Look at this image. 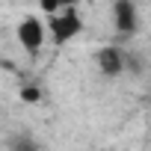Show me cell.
<instances>
[{
	"label": "cell",
	"mask_w": 151,
	"mask_h": 151,
	"mask_svg": "<svg viewBox=\"0 0 151 151\" xmlns=\"http://www.w3.org/2000/svg\"><path fill=\"white\" fill-rule=\"evenodd\" d=\"M83 30V21H80V15L74 12V9H62V12H56V15H50V36H53V42H68V39H74Z\"/></svg>",
	"instance_id": "obj_1"
},
{
	"label": "cell",
	"mask_w": 151,
	"mask_h": 151,
	"mask_svg": "<svg viewBox=\"0 0 151 151\" xmlns=\"http://www.w3.org/2000/svg\"><path fill=\"white\" fill-rule=\"evenodd\" d=\"M18 42H21L24 50L36 53V50L45 45V24H42L39 18H24V21L18 24Z\"/></svg>",
	"instance_id": "obj_2"
},
{
	"label": "cell",
	"mask_w": 151,
	"mask_h": 151,
	"mask_svg": "<svg viewBox=\"0 0 151 151\" xmlns=\"http://www.w3.org/2000/svg\"><path fill=\"white\" fill-rule=\"evenodd\" d=\"M116 27L119 33H133L136 30V3L133 0H116Z\"/></svg>",
	"instance_id": "obj_3"
},
{
	"label": "cell",
	"mask_w": 151,
	"mask_h": 151,
	"mask_svg": "<svg viewBox=\"0 0 151 151\" xmlns=\"http://www.w3.org/2000/svg\"><path fill=\"white\" fill-rule=\"evenodd\" d=\"M98 68L107 74V77H116V74L124 71V53L119 47H104L98 53Z\"/></svg>",
	"instance_id": "obj_4"
},
{
	"label": "cell",
	"mask_w": 151,
	"mask_h": 151,
	"mask_svg": "<svg viewBox=\"0 0 151 151\" xmlns=\"http://www.w3.org/2000/svg\"><path fill=\"white\" fill-rule=\"evenodd\" d=\"M71 3H74V0H39L42 12H47V15H56L62 9H71Z\"/></svg>",
	"instance_id": "obj_5"
},
{
	"label": "cell",
	"mask_w": 151,
	"mask_h": 151,
	"mask_svg": "<svg viewBox=\"0 0 151 151\" xmlns=\"http://www.w3.org/2000/svg\"><path fill=\"white\" fill-rule=\"evenodd\" d=\"M12 151H39V145H36L33 139L21 136V139H15V142H12Z\"/></svg>",
	"instance_id": "obj_6"
},
{
	"label": "cell",
	"mask_w": 151,
	"mask_h": 151,
	"mask_svg": "<svg viewBox=\"0 0 151 151\" xmlns=\"http://www.w3.org/2000/svg\"><path fill=\"white\" fill-rule=\"evenodd\" d=\"M39 98H42V92H39L36 86H24V89H21V101H27V104H36Z\"/></svg>",
	"instance_id": "obj_7"
}]
</instances>
